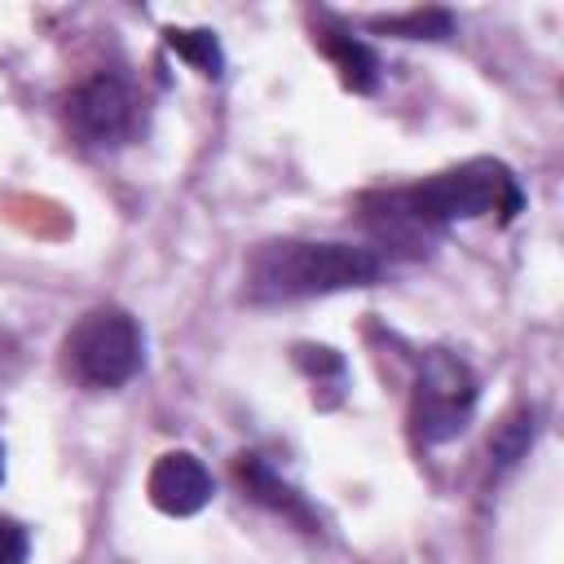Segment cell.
Returning a JSON list of instances; mask_svg holds the SVG:
<instances>
[{"label":"cell","mask_w":564,"mask_h":564,"mask_svg":"<svg viewBox=\"0 0 564 564\" xmlns=\"http://www.w3.org/2000/svg\"><path fill=\"white\" fill-rule=\"evenodd\" d=\"M0 480H4V445H0Z\"/></svg>","instance_id":"14"},{"label":"cell","mask_w":564,"mask_h":564,"mask_svg":"<svg viewBox=\"0 0 564 564\" xmlns=\"http://www.w3.org/2000/svg\"><path fill=\"white\" fill-rule=\"evenodd\" d=\"M520 203H524L520 185L502 163L471 159V163L449 167L423 185L370 194L366 198V225L375 229L379 242L419 251L423 242H432L454 220H476L489 212H502V220H507L520 212Z\"/></svg>","instance_id":"1"},{"label":"cell","mask_w":564,"mask_h":564,"mask_svg":"<svg viewBox=\"0 0 564 564\" xmlns=\"http://www.w3.org/2000/svg\"><path fill=\"white\" fill-rule=\"evenodd\" d=\"M66 123L88 145H123L141 128V101L128 79L101 70L66 97Z\"/></svg>","instance_id":"5"},{"label":"cell","mask_w":564,"mask_h":564,"mask_svg":"<svg viewBox=\"0 0 564 564\" xmlns=\"http://www.w3.org/2000/svg\"><path fill=\"white\" fill-rule=\"evenodd\" d=\"M383 256L357 242H313V238H278L260 242L247 260V300L251 304H286L335 291H357L379 282Z\"/></svg>","instance_id":"2"},{"label":"cell","mask_w":564,"mask_h":564,"mask_svg":"<svg viewBox=\"0 0 564 564\" xmlns=\"http://www.w3.org/2000/svg\"><path fill=\"white\" fill-rule=\"evenodd\" d=\"M13 361H18V339H13V335L0 326V379L9 375V366H13Z\"/></svg>","instance_id":"13"},{"label":"cell","mask_w":564,"mask_h":564,"mask_svg":"<svg viewBox=\"0 0 564 564\" xmlns=\"http://www.w3.org/2000/svg\"><path fill=\"white\" fill-rule=\"evenodd\" d=\"M476 375L463 357L445 352V348H427L414 375V392H410V427L423 445H441L454 441L476 410Z\"/></svg>","instance_id":"4"},{"label":"cell","mask_w":564,"mask_h":564,"mask_svg":"<svg viewBox=\"0 0 564 564\" xmlns=\"http://www.w3.org/2000/svg\"><path fill=\"white\" fill-rule=\"evenodd\" d=\"M322 48H326V57L335 62L339 79L352 93H375V84H379V57L370 53V44H361L348 31H326L322 35Z\"/></svg>","instance_id":"8"},{"label":"cell","mask_w":564,"mask_h":564,"mask_svg":"<svg viewBox=\"0 0 564 564\" xmlns=\"http://www.w3.org/2000/svg\"><path fill=\"white\" fill-rule=\"evenodd\" d=\"M145 494H150V502H154L163 516H198V511L212 502L216 480H212V471H207L194 454L172 449V454H163V458L150 467Z\"/></svg>","instance_id":"6"},{"label":"cell","mask_w":564,"mask_h":564,"mask_svg":"<svg viewBox=\"0 0 564 564\" xmlns=\"http://www.w3.org/2000/svg\"><path fill=\"white\" fill-rule=\"evenodd\" d=\"M383 31H392V35H405V40H436V35H445L449 31V13H441V9H432V13H405V18H388V22H379Z\"/></svg>","instance_id":"11"},{"label":"cell","mask_w":564,"mask_h":564,"mask_svg":"<svg viewBox=\"0 0 564 564\" xmlns=\"http://www.w3.org/2000/svg\"><path fill=\"white\" fill-rule=\"evenodd\" d=\"M26 551H31V533L18 520L0 516V564H26Z\"/></svg>","instance_id":"12"},{"label":"cell","mask_w":564,"mask_h":564,"mask_svg":"<svg viewBox=\"0 0 564 564\" xmlns=\"http://www.w3.org/2000/svg\"><path fill=\"white\" fill-rule=\"evenodd\" d=\"M167 35V44L198 70V75H220V66H225V53H220V40L212 35V31H189V26H167L163 31Z\"/></svg>","instance_id":"9"},{"label":"cell","mask_w":564,"mask_h":564,"mask_svg":"<svg viewBox=\"0 0 564 564\" xmlns=\"http://www.w3.org/2000/svg\"><path fill=\"white\" fill-rule=\"evenodd\" d=\"M533 436H538V414H533V410H520V414H511V419L494 432L489 458H494L498 467H511V463H520V458L529 454Z\"/></svg>","instance_id":"10"},{"label":"cell","mask_w":564,"mask_h":564,"mask_svg":"<svg viewBox=\"0 0 564 564\" xmlns=\"http://www.w3.org/2000/svg\"><path fill=\"white\" fill-rule=\"evenodd\" d=\"M62 361H66L70 379L84 388H97V392L123 388L145 361V339H141L137 317L123 308L84 313L62 344Z\"/></svg>","instance_id":"3"},{"label":"cell","mask_w":564,"mask_h":564,"mask_svg":"<svg viewBox=\"0 0 564 564\" xmlns=\"http://www.w3.org/2000/svg\"><path fill=\"white\" fill-rule=\"evenodd\" d=\"M234 476H238V485L247 489V498L264 502L269 511H282V516L295 520L300 529H313V524H317V516H313V507L304 502V494H300L295 485H286L260 454H242V458L234 463Z\"/></svg>","instance_id":"7"}]
</instances>
